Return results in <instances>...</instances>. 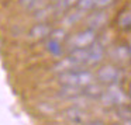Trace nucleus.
<instances>
[{"mask_svg":"<svg viewBox=\"0 0 131 125\" xmlns=\"http://www.w3.org/2000/svg\"><path fill=\"white\" fill-rule=\"evenodd\" d=\"M99 100L102 103V105L113 108V107H118V105L125 104L127 94L124 93V90L118 84H111V86H107V89L104 90V93L102 94V97Z\"/></svg>","mask_w":131,"mask_h":125,"instance_id":"nucleus-1","label":"nucleus"},{"mask_svg":"<svg viewBox=\"0 0 131 125\" xmlns=\"http://www.w3.org/2000/svg\"><path fill=\"white\" fill-rule=\"evenodd\" d=\"M120 79H121V72L114 65H103L96 73V82H99L100 84H118Z\"/></svg>","mask_w":131,"mask_h":125,"instance_id":"nucleus-2","label":"nucleus"},{"mask_svg":"<svg viewBox=\"0 0 131 125\" xmlns=\"http://www.w3.org/2000/svg\"><path fill=\"white\" fill-rule=\"evenodd\" d=\"M96 38H97L96 31L86 28L83 31H79L78 34H75L69 40V46H72V49H86L96 42Z\"/></svg>","mask_w":131,"mask_h":125,"instance_id":"nucleus-3","label":"nucleus"},{"mask_svg":"<svg viewBox=\"0 0 131 125\" xmlns=\"http://www.w3.org/2000/svg\"><path fill=\"white\" fill-rule=\"evenodd\" d=\"M86 24H88V28L97 31V30H102L103 27L107 24V14H106L103 10L99 11H94L86 18Z\"/></svg>","mask_w":131,"mask_h":125,"instance_id":"nucleus-4","label":"nucleus"},{"mask_svg":"<svg viewBox=\"0 0 131 125\" xmlns=\"http://www.w3.org/2000/svg\"><path fill=\"white\" fill-rule=\"evenodd\" d=\"M68 58L75 68H82L85 65H89V51L86 49H72L68 54Z\"/></svg>","mask_w":131,"mask_h":125,"instance_id":"nucleus-5","label":"nucleus"},{"mask_svg":"<svg viewBox=\"0 0 131 125\" xmlns=\"http://www.w3.org/2000/svg\"><path fill=\"white\" fill-rule=\"evenodd\" d=\"M88 51H89V65H97L99 62H102V60L104 59L106 49H104V46L100 42H97V41L92 46H89Z\"/></svg>","mask_w":131,"mask_h":125,"instance_id":"nucleus-6","label":"nucleus"},{"mask_svg":"<svg viewBox=\"0 0 131 125\" xmlns=\"http://www.w3.org/2000/svg\"><path fill=\"white\" fill-rule=\"evenodd\" d=\"M79 69H75V70H69V72L59 73V83L62 86H72V87H79L80 89Z\"/></svg>","mask_w":131,"mask_h":125,"instance_id":"nucleus-7","label":"nucleus"},{"mask_svg":"<svg viewBox=\"0 0 131 125\" xmlns=\"http://www.w3.org/2000/svg\"><path fill=\"white\" fill-rule=\"evenodd\" d=\"M51 26L47 23H44V21H41V23L35 24L34 27H32L31 30H30L28 35L30 38H32V40H44V38L49 37L51 35Z\"/></svg>","mask_w":131,"mask_h":125,"instance_id":"nucleus-8","label":"nucleus"},{"mask_svg":"<svg viewBox=\"0 0 131 125\" xmlns=\"http://www.w3.org/2000/svg\"><path fill=\"white\" fill-rule=\"evenodd\" d=\"M65 118L72 124H83L86 119V114L80 107H69L63 112Z\"/></svg>","mask_w":131,"mask_h":125,"instance_id":"nucleus-9","label":"nucleus"},{"mask_svg":"<svg viewBox=\"0 0 131 125\" xmlns=\"http://www.w3.org/2000/svg\"><path fill=\"white\" fill-rule=\"evenodd\" d=\"M103 93H104V89H103V84H100L99 82H93L92 84L83 89V94L92 100H99Z\"/></svg>","mask_w":131,"mask_h":125,"instance_id":"nucleus-10","label":"nucleus"},{"mask_svg":"<svg viewBox=\"0 0 131 125\" xmlns=\"http://www.w3.org/2000/svg\"><path fill=\"white\" fill-rule=\"evenodd\" d=\"M85 14H86V13L82 11V10H79V9L73 10V11H71V13H66L65 18H63V24H65L66 27L73 26V24L79 23V21L83 18V16H85Z\"/></svg>","mask_w":131,"mask_h":125,"instance_id":"nucleus-11","label":"nucleus"},{"mask_svg":"<svg viewBox=\"0 0 131 125\" xmlns=\"http://www.w3.org/2000/svg\"><path fill=\"white\" fill-rule=\"evenodd\" d=\"M80 94H83V89L72 87V86H62L59 90V96L62 98H75Z\"/></svg>","mask_w":131,"mask_h":125,"instance_id":"nucleus-12","label":"nucleus"},{"mask_svg":"<svg viewBox=\"0 0 131 125\" xmlns=\"http://www.w3.org/2000/svg\"><path fill=\"white\" fill-rule=\"evenodd\" d=\"M114 56L118 62L125 63L128 60H131V52H130V46L125 45H120L116 48V52H114Z\"/></svg>","mask_w":131,"mask_h":125,"instance_id":"nucleus-13","label":"nucleus"},{"mask_svg":"<svg viewBox=\"0 0 131 125\" xmlns=\"http://www.w3.org/2000/svg\"><path fill=\"white\" fill-rule=\"evenodd\" d=\"M47 49H48V52L51 55H54V56H61L62 55V44L58 42V41H54L49 38V41L47 42Z\"/></svg>","mask_w":131,"mask_h":125,"instance_id":"nucleus-14","label":"nucleus"},{"mask_svg":"<svg viewBox=\"0 0 131 125\" xmlns=\"http://www.w3.org/2000/svg\"><path fill=\"white\" fill-rule=\"evenodd\" d=\"M118 27L123 30L131 28V10H125L120 14L118 17Z\"/></svg>","mask_w":131,"mask_h":125,"instance_id":"nucleus-15","label":"nucleus"},{"mask_svg":"<svg viewBox=\"0 0 131 125\" xmlns=\"http://www.w3.org/2000/svg\"><path fill=\"white\" fill-rule=\"evenodd\" d=\"M78 3V0H58L57 4L54 6L57 13H63L66 10H69L71 7H73Z\"/></svg>","mask_w":131,"mask_h":125,"instance_id":"nucleus-16","label":"nucleus"},{"mask_svg":"<svg viewBox=\"0 0 131 125\" xmlns=\"http://www.w3.org/2000/svg\"><path fill=\"white\" fill-rule=\"evenodd\" d=\"M76 7L86 13V11H89V10L96 7V0H78Z\"/></svg>","mask_w":131,"mask_h":125,"instance_id":"nucleus-17","label":"nucleus"},{"mask_svg":"<svg viewBox=\"0 0 131 125\" xmlns=\"http://www.w3.org/2000/svg\"><path fill=\"white\" fill-rule=\"evenodd\" d=\"M117 108V115L123 119V121H127V119H131V110H130V105H118Z\"/></svg>","mask_w":131,"mask_h":125,"instance_id":"nucleus-18","label":"nucleus"},{"mask_svg":"<svg viewBox=\"0 0 131 125\" xmlns=\"http://www.w3.org/2000/svg\"><path fill=\"white\" fill-rule=\"evenodd\" d=\"M66 35H68V34H66V31H65L63 28H55V30H52V31H51L49 38L62 44V41L66 40Z\"/></svg>","mask_w":131,"mask_h":125,"instance_id":"nucleus-19","label":"nucleus"},{"mask_svg":"<svg viewBox=\"0 0 131 125\" xmlns=\"http://www.w3.org/2000/svg\"><path fill=\"white\" fill-rule=\"evenodd\" d=\"M52 11H55L54 7H45V9H40L37 11V14H35V18H38V20H45L47 17H49V16L52 14Z\"/></svg>","mask_w":131,"mask_h":125,"instance_id":"nucleus-20","label":"nucleus"},{"mask_svg":"<svg viewBox=\"0 0 131 125\" xmlns=\"http://www.w3.org/2000/svg\"><path fill=\"white\" fill-rule=\"evenodd\" d=\"M113 2L114 0H96V9L103 10V9H106V7L110 6Z\"/></svg>","mask_w":131,"mask_h":125,"instance_id":"nucleus-21","label":"nucleus"},{"mask_svg":"<svg viewBox=\"0 0 131 125\" xmlns=\"http://www.w3.org/2000/svg\"><path fill=\"white\" fill-rule=\"evenodd\" d=\"M38 2H40V0H20V4L24 6L26 9H34Z\"/></svg>","mask_w":131,"mask_h":125,"instance_id":"nucleus-22","label":"nucleus"},{"mask_svg":"<svg viewBox=\"0 0 131 125\" xmlns=\"http://www.w3.org/2000/svg\"><path fill=\"white\" fill-rule=\"evenodd\" d=\"M86 125H106L103 121H100V119H92V121H89Z\"/></svg>","mask_w":131,"mask_h":125,"instance_id":"nucleus-23","label":"nucleus"},{"mask_svg":"<svg viewBox=\"0 0 131 125\" xmlns=\"http://www.w3.org/2000/svg\"><path fill=\"white\" fill-rule=\"evenodd\" d=\"M123 125H131V119H127V121H123Z\"/></svg>","mask_w":131,"mask_h":125,"instance_id":"nucleus-24","label":"nucleus"},{"mask_svg":"<svg viewBox=\"0 0 131 125\" xmlns=\"http://www.w3.org/2000/svg\"><path fill=\"white\" fill-rule=\"evenodd\" d=\"M128 96L131 97V83H130V84H128Z\"/></svg>","mask_w":131,"mask_h":125,"instance_id":"nucleus-25","label":"nucleus"},{"mask_svg":"<svg viewBox=\"0 0 131 125\" xmlns=\"http://www.w3.org/2000/svg\"><path fill=\"white\" fill-rule=\"evenodd\" d=\"M110 125H123V122L120 124V122H113V124H110Z\"/></svg>","mask_w":131,"mask_h":125,"instance_id":"nucleus-26","label":"nucleus"},{"mask_svg":"<svg viewBox=\"0 0 131 125\" xmlns=\"http://www.w3.org/2000/svg\"><path fill=\"white\" fill-rule=\"evenodd\" d=\"M130 52H131V42H130Z\"/></svg>","mask_w":131,"mask_h":125,"instance_id":"nucleus-27","label":"nucleus"},{"mask_svg":"<svg viewBox=\"0 0 131 125\" xmlns=\"http://www.w3.org/2000/svg\"><path fill=\"white\" fill-rule=\"evenodd\" d=\"M130 110H131V104H130Z\"/></svg>","mask_w":131,"mask_h":125,"instance_id":"nucleus-28","label":"nucleus"}]
</instances>
